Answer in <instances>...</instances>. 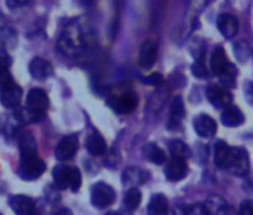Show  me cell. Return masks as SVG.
Returning <instances> with one entry per match:
<instances>
[{"mask_svg":"<svg viewBox=\"0 0 253 215\" xmlns=\"http://www.w3.org/2000/svg\"><path fill=\"white\" fill-rule=\"evenodd\" d=\"M0 215H2V214H0Z\"/></svg>","mask_w":253,"mask_h":215,"instance_id":"7bdbcfd3","label":"cell"},{"mask_svg":"<svg viewBox=\"0 0 253 215\" xmlns=\"http://www.w3.org/2000/svg\"><path fill=\"white\" fill-rule=\"evenodd\" d=\"M9 66H11V57L5 51H0V70L9 69Z\"/></svg>","mask_w":253,"mask_h":215,"instance_id":"d590c367","label":"cell"},{"mask_svg":"<svg viewBox=\"0 0 253 215\" xmlns=\"http://www.w3.org/2000/svg\"><path fill=\"white\" fill-rule=\"evenodd\" d=\"M216 24H217V30L226 39H232L237 35V32H238V20L234 15L222 14V15H219Z\"/></svg>","mask_w":253,"mask_h":215,"instance_id":"9a60e30c","label":"cell"},{"mask_svg":"<svg viewBox=\"0 0 253 215\" xmlns=\"http://www.w3.org/2000/svg\"><path fill=\"white\" fill-rule=\"evenodd\" d=\"M157 54H158V50H157L155 42L152 41L143 42L139 51V64L143 69H151L157 61Z\"/></svg>","mask_w":253,"mask_h":215,"instance_id":"4fadbf2b","label":"cell"},{"mask_svg":"<svg viewBox=\"0 0 253 215\" xmlns=\"http://www.w3.org/2000/svg\"><path fill=\"white\" fill-rule=\"evenodd\" d=\"M244 93H246L247 100L253 103V82H246V85H244Z\"/></svg>","mask_w":253,"mask_h":215,"instance_id":"8d00e7d4","label":"cell"},{"mask_svg":"<svg viewBox=\"0 0 253 215\" xmlns=\"http://www.w3.org/2000/svg\"><path fill=\"white\" fill-rule=\"evenodd\" d=\"M240 215H253V200H244L241 203Z\"/></svg>","mask_w":253,"mask_h":215,"instance_id":"e575fe53","label":"cell"},{"mask_svg":"<svg viewBox=\"0 0 253 215\" xmlns=\"http://www.w3.org/2000/svg\"><path fill=\"white\" fill-rule=\"evenodd\" d=\"M207 215H235L234 208L220 196H210L204 203Z\"/></svg>","mask_w":253,"mask_h":215,"instance_id":"30bf717a","label":"cell"},{"mask_svg":"<svg viewBox=\"0 0 253 215\" xmlns=\"http://www.w3.org/2000/svg\"><path fill=\"white\" fill-rule=\"evenodd\" d=\"M55 215H73V214L70 212V209H60Z\"/></svg>","mask_w":253,"mask_h":215,"instance_id":"ab89813d","label":"cell"},{"mask_svg":"<svg viewBox=\"0 0 253 215\" xmlns=\"http://www.w3.org/2000/svg\"><path fill=\"white\" fill-rule=\"evenodd\" d=\"M164 173L167 176L169 181H180L186 176L188 173V164L186 160H180V159H173L171 161L167 163Z\"/></svg>","mask_w":253,"mask_h":215,"instance_id":"e0dca14e","label":"cell"},{"mask_svg":"<svg viewBox=\"0 0 253 215\" xmlns=\"http://www.w3.org/2000/svg\"><path fill=\"white\" fill-rule=\"evenodd\" d=\"M143 154L146 156V159H148L149 161H152V163H155V164H163V163H166V160H167L166 153H164L158 145H155V144H148V145L143 148Z\"/></svg>","mask_w":253,"mask_h":215,"instance_id":"484cf974","label":"cell"},{"mask_svg":"<svg viewBox=\"0 0 253 215\" xmlns=\"http://www.w3.org/2000/svg\"><path fill=\"white\" fill-rule=\"evenodd\" d=\"M185 115V105H183V99L180 96H176L170 105V121H169V127L170 129H176L179 127L182 118Z\"/></svg>","mask_w":253,"mask_h":215,"instance_id":"d6986e66","label":"cell"},{"mask_svg":"<svg viewBox=\"0 0 253 215\" xmlns=\"http://www.w3.org/2000/svg\"><path fill=\"white\" fill-rule=\"evenodd\" d=\"M174 215H207L204 205L195 203L191 206H176Z\"/></svg>","mask_w":253,"mask_h":215,"instance_id":"83f0119b","label":"cell"},{"mask_svg":"<svg viewBox=\"0 0 253 215\" xmlns=\"http://www.w3.org/2000/svg\"><path fill=\"white\" fill-rule=\"evenodd\" d=\"M207 99L216 109H225V108L231 106V103H232L231 93L226 88L217 87V85L207 88Z\"/></svg>","mask_w":253,"mask_h":215,"instance_id":"ba28073f","label":"cell"},{"mask_svg":"<svg viewBox=\"0 0 253 215\" xmlns=\"http://www.w3.org/2000/svg\"><path fill=\"white\" fill-rule=\"evenodd\" d=\"M81 184H82L81 170L73 166V169H72V178H70V185L69 187L72 188V191H78L81 188Z\"/></svg>","mask_w":253,"mask_h":215,"instance_id":"1f68e13d","label":"cell"},{"mask_svg":"<svg viewBox=\"0 0 253 215\" xmlns=\"http://www.w3.org/2000/svg\"><path fill=\"white\" fill-rule=\"evenodd\" d=\"M145 176H146L145 172L140 170L139 167H128L124 172V185H126V187L140 185L146 181Z\"/></svg>","mask_w":253,"mask_h":215,"instance_id":"cb8c5ba5","label":"cell"},{"mask_svg":"<svg viewBox=\"0 0 253 215\" xmlns=\"http://www.w3.org/2000/svg\"><path fill=\"white\" fill-rule=\"evenodd\" d=\"M49 108V99L45 90L32 88L27 94V117L30 121L38 123L45 118L46 109Z\"/></svg>","mask_w":253,"mask_h":215,"instance_id":"7a4b0ae2","label":"cell"},{"mask_svg":"<svg viewBox=\"0 0 253 215\" xmlns=\"http://www.w3.org/2000/svg\"><path fill=\"white\" fill-rule=\"evenodd\" d=\"M18 144H20L21 159H30V157H36L38 156V144H36L35 136L30 132L23 130L20 133Z\"/></svg>","mask_w":253,"mask_h":215,"instance_id":"5bb4252c","label":"cell"},{"mask_svg":"<svg viewBox=\"0 0 253 215\" xmlns=\"http://www.w3.org/2000/svg\"><path fill=\"white\" fill-rule=\"evenodd\" d=\"M148 215H169V200L164 194H154L148 205Z\"/></svg>","mask_w":253,"mask_h":215,"instance_id":"44dd1931","label":"cell"},{"mask_svg":"<svg viewBox=\"0 0 253 215\" xmlns=\"http://www.w3.org/2000/svg\"><path fill=\"white\" fill-rule=\"evenodd\" d=\"M29 72L35 79L43 81L46 78H49L52 75V66L49 64V61H46L45 58L36 57L30 61L29 64Z\"/></svg>","mask_w":253,"mask_h":215,"instance_id":"2e32d148","label":"cell"},{"mask_svg":"<svg viewBox=\"0 0 253 215\" xmlns=\"http://www.w3.org/2000/svg\"><path fill=\"white\" fill-rule=\"evenodd\" d=\"M9 206L15 215H39L36 203L32 197L24 194H15L9 199Z\"/></svg>","mask_w":253,"mask_h":215,"instance_id":"52a82bcc","label":"cell"},{"mask_svg":"<svg viewBox=\"0 0 253 215\" xmlns=\"http://www.w3.org/2000/svg\"><path fill=\"white\" fill-rule=\"evenodd\" d=\"M72 166H66V164H58L54 167L52 170V178L55 185L60 190H64L70 185V178H72Z\"/></svg>","mask_w":253,"mask_h":215,"instance_id":"ffe728a7","label":"cell"},{"mask_svg":"<svg viewBox=\"0 0 253 215\" xmlns=\"http://www.w3.org/2000/svg\"><path fill=\"white\" fill-rule=\"evenodd\" d=\"M21 99H23V90L15 82L0 90V102H2L5 108H9V109L17 108Z\"/></svg>","mask_w":253,"mask_h":215,"instance_id":"8fae6325","label":"cell"},{"mask_svg":"<svg viewBox=\"0 0 253 215\" xmlns=\"http://www.w3.org/2000/svg\"><path fill=\"white\" fill-rule=\"evenodd\" d=\"M142 81H143V84H146V85H154V87H157V85H161V84L164 82V78H163V75H160V73H152V75H149V76H145Z\"/></svg>","mask_w":253,"mask_h":215,"instance_id":"836d02e7","label":"cell"},{"mask_svg":"<svg viewBox=\"0 0 253 215\" xmlns=\"http://www.w3.org/2000/svg\"><path fill=\"white\" fill-rule=\"evenodd\" d=\"M106 215H121L119 212H115V211H112V212H107Z\"/></svg>","mask_w":253,"mask_h":215,"instance_id":"b9f144b4","label":"cell"},{"mask_svg":"<svg viewBox=\"0 0 253 215\" xmlns=\"http://www.w3.org/2000/svg\"><path fill=\"white\" fill-rule=\"evenodd\" d=\"M76 2H78V5H81L84 8H89L94 5V0H76Z\"/></svg>","mask_w":253,"mask_h":215,"instance_id":"f35d334b","label":"cell"},{"mask_svg":"<svg viewBox=\"0 0 253 215\" xmlns=\"http://www.w3.org/2000/svg\"><path fill=\"white\" fill-rule=\"evenodd\" d=\"M194 3H200V5H198V8H203V6L207 3V0H194Z\"/></svg>","mask_w":253,"mask_h":215,"instance_id":"60d3db41","label":"cell"},{"mask_svg":"<svg viewBox=\"0 0 253 215\" xmlns=\"http://www.w3.org/2000/svg\"><path fill=\"white\" fill-rule=\"evenodd\" d=\"M78 147H79V142H78V136L76 135H69V136H64L57 148H55V157L61 161H67L70 160L76 151H78Z\"/></svg>","mask_w":253,"mask_h":215,"instance_id":"9c48e42d","label":"cell"},{"mask_svg":"<svg viewBox=\"0 0 253 215\" xmlns=\"http://www.w3.org/2000/svg\"><path fill=\"white\" fill-rule=\"evenodd\" d=\"M27 0H8V6L9 8H18L21 5H24Z\"/></svg>","mask_w":253,"mask_h":215,"instance_id":"74e56055","label":"cell"},{"mask_svg":"<svg viewBox=\"0 0 253 215\" xmlns=\"http://www.w3.org/2000/svg\"><path fill=\"white\" fill-rule=\"evenodd\" d=\"M139 99L133 91H126L119 96H113L107 100V105L112 108L115 112L119 114H130L137 108Z\"/></svg>","mask_w":253,"mask_h":215,"instance_id":"3957f363","label":"cell"},{"mask_svg":"<svg viewBox=\"0 0 253 215\" xmlns=\"http://www.w3.org/2000/svg\"><path fill=\"white\" fill-rule=\"evenodd\" d=\"M234 51H235V55H237V58L240 61H246L247 57H249V44L244 42V41H240V42L235 44Z\"/></svg>","mask_w":253,"mask_h":215,"instance_id":"f546056e","label":"cell"},{"mask_svg":"<svg viewBox=\"0 0 253 215\" xmlns=\"http://www.w3.org/2000/svg\"><path fill=\"white\" fill-rule=\"evenodd\" d=\"M192 73L197 78H206L207 76V67L204 64L203 58H198L194 64H192Z\"/></svg>","mask_w":253,"mask_h":215,"instance_id":"4dcf8cb0","label":"cell"},{"mask_svg":"<svg viewBox=\"0 0 253 215\" xmlns=\"http://www.w3.org/2000/svg\"><path fill=\"white\" fill-rule=\"evenodd\" d=\"M115 190L106 182H97L91 187V202L95 208H107L115 202Z\"/></svg>","mask_w":253,"mask_h":215,"instance_id":"277c9868","label":"cell"},{"mask_svg":"<svg viewBox=\"0 0 253 215\" xmlns=\"http://www.w3.org/2000/svg\"><path fill=\"white\" fill-rule=\"evenodd\" d=\"M140 202H142V193L136 187H131L124 197V208L125 211L133 212L139 208Z\"/></svg>","mask_w":253,"mask_h":215,"instance_id":"4316f807","label":"cell"},{"mask_svg":"<svg viewBox=\"0 0 253 215\" xmlns=\"http://www.w3.org/2000/svg\"><path fill=\"white\" fill-rule=\"evenodd\" d=\"M0 42L8 47H15L17 33L11 29H0Z\"/></svg>","mask_w":253,"mask_h":215,"instance_id":"f1b7e54d","label":"cell"},{"mask_svg":"<svg viewBox=\"0 0 253 215\" xmlns=\"http://www.w3.org/2000/svg\"><path fill=\"white\" fill-rule=\"evenodd\" d=\"M249 154L243 148H231V159L228 163V170L232 175L237 176H244L249 172Z\"/></svg>","mask_w":253,"mask_h":215,"instance_id":"8992f818","label":"cell"},{"mask_svg":"<svg viewBox=\"0 0 253 215\" xmlns=\"http://www.w3.org/2000/svg\"><path fill=\"white\" fill-rule=\"evenodd\" d=\"M169 150L173 159H180V160H186L191 157V148L180 139H174L169 144Z\"/></svg>","mask_w":253,"mask_h":215,"instance_id":"d4e9b609","label":"cell"},{"mask_svg":"<svg viewBox=\"0 0 253 215\" xmlns=\"http://www.w3.org/2000/svg\"><path fill=\"white\" fill-rule=\"evenodd\" d=\"M220 120H222V124L226 127H238L240 124L244 123V114L237 106H228L223 109Z\"/></svg>","mask_w":253,"mask_h":215,"instance_id":"ac0fdd59","label":"cell"},{"mask_svg":"<svg viewBox=\"0 0 253 215\" xmlns=\"http://www.w3.org/2000/svg\"><path fill=\"white\" fill-rule=\"evenodd\" d=\"M231 159V148L226 142L217 141L214 144V164L220 169H226Z\"/></svg>","mask_w":253,"mask_h":215,"instance_id":"7402d4cb","label":"cell"},{"mask_svg":"<svg viewBox=\"0 0 253 215\" xmlns=\"http://www.w3.org/2000/svg\"><path fill=\"white\" fill-rule=\"evenodd\" d=\"M46 169V164L43 160H41L38 156L30 159H21V164L18 169V175L26 181H33L39 178Z\"/></svg>","mask_w":253,"mask_h":215,"instance_id":"5b68a950","label":"cell"},{"mask_svg":"<svg viewBox=\"0 0 253 215\" xmlns=\"http://www.w3.org/2000/svg\"><path fill=\"white\" fill-rule=\"evenodd\" d=\"M194 129H195L198 136H201V138H211V136H214V133L217 130V126H216V121L210 115L201 114V115L195 117Z\"/></svg>","mask_w":253,"mask_h":215,"instance_id":"7c38bea8","label":"cell"},{"mask_svg":"<svg viewBox=\"0 0 253 215\" xmlns=\"http://www.w3.org/2000/svg\"><path fill=\"white\" fill-rule=\"evenodd\" d=\"M211 72L220 78V82L226 87H235V76H237V67L229 63L225 51L217 47L210 58Z\"/></svg>","mask_w":253,"mask_h":215,"instance_id":"6da1fadb","label":"cell"},{"mask_svg":"<svg viewBox=\"0 0 253 215\" xmlns=\"http://www.w3.org/2000/svg\"><path fill=\"white\" fill-rule=\"evenodd\" d=\"M86 150L92 156H104L107 153V145H106V141L103 139L101 135L92 133L86 139Z\"/></svg>","mask_w":253,"mask_h":215,"instance_id":"603a6c76","label":"cell"},{"mask_svg":"<svg viewBox=\"0 0 253 215\" xmlns=\"http://www.w3.org/2000/svg\"><path fill=\"white\" fill-rule=\"evenodd\" d=\"M14 82H15V81H14V78L11 76L9 69L0 70V90L5 88V87H8V85H11V84H14Z\"/></svg>","mask_w":253,"mask_h":215,"instance_id":"d6a6232c","label":"cell"}]
</instances>
